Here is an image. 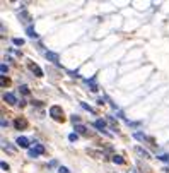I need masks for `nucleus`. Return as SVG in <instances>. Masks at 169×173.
Instances as JSON below:
<instances>
[{"mask_svg":"<svg viewBox=\"0 0 169 173\" xmlns=\"http://www.w3.org/2000/svg\"><path fill=\"white\" fill-rule=\"evenodd\" d=\"M4 101H7L9 105H15L17 103V98H15V94H12V93H5V94H4Z\"/></svg>","mask_w":169,"mask_h":173,"instance_id":"nucleus-7","label":"nucleus"},{"mask_svg":"<svg viewBox=\"0 0 169 173\" xmlns=\"http://www.w3.org/2000/svg\"><path fill=\"white\" fill-rule=\"evenodd\" d=\"M80 106H82V108H84V110H87L89 113H92V115H94V113H96V111H94V108H91V106H89L87 103H80Z\"/></svg>","mask_w":169,"mask_h":173,"instance_id":"nucleus-16","label":"nucleus"},{"mask_svg":"<svg viewBox=\"0 0 169 173\" xmlns=\"http://www.w3.org/2000/svg\"><path fill=\"white\" fill-rule=\"evenodd\" d=\"M58 173H70V170H68L67 166H60L58 168Z\"/></svg>","mask_w":169,"mask_h":173,"instance_id":"nucleus-20","label":"nucleus"},{"mask_svg":"<svg viewBox=\"0 0 169 173\" xmlns=\"http://www.w3.org/2000/svg\"><path fill=\"white\" fill-rule=\"evenodd\" d=\"M45 55H46V58H48V60H50V62H53V63H58V55H56V53H53V52H46Z\"/></svg>","mask_w":169,"mask_h":173,"instance_id":"nucleus-9","label":"nucleus"},{"mask_svg":"<svg viewBox=\"0 0 169 173\" xmlns=\"http://www.w3.org/2000/svg\"><path fill=\"white\" fill-rule=\"evenodd\" d=\"M15 142H17L19 147H29V141H27L26 137H17L15 139Z\"/></svg>","mask_w":169,"mask_h":173,"instance_id":"nucleus-8","label":"nucleus"},{"mask_svg":"<svg viewBox=\"0 0 169 173\" xmlns=\"http://www.w3.org/2000/svg\"><path fill=\"white\" fill-rule=\"evenodd\" d=\"M50 115H51L53 120H58L60 122L61 118H63V110H61L60 106H51L50 108Z\"/></svg>","mask_w":169,"mask_h":173,"instance_id":"nucleus-1","label":"nucleus"},{"mask_svg":"<svg viewBox=\"0 0 169 173\" xmlns=\"http://www.w3.org/2000/svg\"><path fill=\"white\" fill-rule=\"evenodd\" d=\"M14 127L17 129V130H26L27 129V122L24 118H15L14 120Z\"/></svg>","mask_w":169,"mask_h":173,"instance_id":"nucleus-4","label":"nucleus"},{"mask_svg":"<svg viewBox=\"0 0 169 173\" xmlns=\"http://www.w3.org/2000/svg\"><path fill=\"white\" fill-rule=\"evenodd\" d=\"M0 69H2V76H5V74H7V70H9V67H7L5 63H2V67H0Z\"/></svg>","mask_w":169,"mask_h":173,"instance_id":"nucleus-22","label":"nucleus"},{"mask_svg":"<svg viewBox=\"0 0 169 173\" xmlns=\"http://www.w3.org/2000/svg\"><path fill=\"white\" fill-rule=\"evenodd\" d=\"M108 122H109V125H111V127H113L115 130L118 129V122H116V120H115L113 117H108Z\"/></svg>","mask_w":169,"mask_h":173,"instance_id":"nucleus-15","label":"nucleus"},{"mask_svg":"<svg viewBox=\"0 0 169 173\" xmlns=\"http://www.w3.org/2000/svg\"><path fill=\"white\" fill-rule=\"evenodd\" d=\"M0 82H2V86H4V88H5L7 84H9V79H7L5 76H2V79H0Z\"/></svg>","mask_w":169,"mask_h":173,"instance_id":"nucleus-21","label":"nucleus"},{"mask_svg":"<svg viewBox=\"0 0 169 173\" xmlns=\"http://www.w3.org/2000/svg\"><path fill=\"white\" fill-rule=\"evenodd\" d=\"M4 147L9 149V151H14V146H10V144H4Z\"/></svg>","mask_w":169,"mask_h":173,"instance_id":"nucleus-24","label":"nucleus"},{"mask_svg":"<svg viewBox=\"0 0 169 173\" xmlns=\"http://www.w3.org/2000/svg\"><path fill=\"white\" fill-rule=\"evenodd\" d=\"M70 120H72V122H74V124H75V122H79V120H80V118L77 117V115H72V118H70Z\"/></svg>","mask_w":169,"mask_h":173,"instance_id":"nucleus-23","label":"nucleus"},{"mask_svg":"<svg viewBox=\"0 0 169 173\" xmlns=\"http://www.w3.org/2000/svg\"><path fill=\"white\" fill-rule=\"evenodd\" d=\"M133 151H135V154H138L140 158H145V159L150 158L149 151H145V149H143V147H140V146H135V147H133Z\"/></svg>","mask_w":169,"mask_h":173,"instance_id":"nucleus-5","label":"nucleus"},{"mask_svg":"<svg viewBox=\"0 0 169 173\" xmlns=\"http://www.w3.org/2000/svg\"><path fill=\"white\" fill-rule=\"evenodd\" d=\"M19 91H20V94H24V96H29L31 94V91H29L27 86H19Z\"/></svg>","mask_w":169,"mask_h":173,"instance_id":"nucleus-13","label":"nucleus"},{"mask_svg":"<svg viewBox=\"0 0 169 173\" xmlns=\"http://www.w3.org/2000/svg\"><path fill=\"white\" fill-rule=\"evenodd\" d=\"M43 152H45V147L41 144H36L33 149H29V156H31V158H38V156L43 154Z\"/></svg>","mask_w":169,"mask_h":173,"instance_id":"nucleus-2","label":"nucleus"},{"mask_svg":"<svg viewBox=\"0 0 169 173\" xmlns=\"http://www.w3.org/2000/svg\"><path fill=\"white\" fill-rule=\"evenodd\" d=\"M94 127H96V129H97L99 132H102V134L109 135L108 132H106V122H104L102 118H97V120H96V122H94Z\"/></svg>","mask_w":169,"mask_h":173,"instance_id":"nucleus-3","label":"nucleus"},{"mask_svg":"<svg viewBox=\"0 0 169 173\" xmlns=\"http://www.w3.org/2000/svg\"><path fill=\"white\" fill-rule=\"evenodd\" d=\"M75 132H79V134H87V129H86L84 125L77 124V125H75Z\"/></svg>","mask_w":169,"mask_h":173,"instance_id":"nucleus-12","label":"nucleus"},{"mask_svg":"<svg viewBox=\"0 0 169 173\" xmlns=\"http://www.w3.org/2000/svg\"><path fill=\"white\" fill-rule=\"evenodd\" d=\"M26 31H27V36H29V38H38V35H36V31H34L33 26H27Z\"/></svg>","mask_w":169,"mask_h":173,"instance_id":"nucleus-11","label":"nucleus"},{"mask_svg":"<svg viewBox=\"0 0 169 173\" xmlns=\"http://www.w3.org/2000/svg\"><path fill=\"white\" fill-rule=\"evenodd\" d=\"M7 125H9V122H7L5 118H2V127H7Z\"/></svg>","mask_w":169,"mask_h":173,"instance_id":"nucleus-25","label":"nucleus"},{"mask_svg":"<svg viewBox=\"0 0 169 173\" xmlns=\"http://www.w3.org/2000/svg\"><path fill=\"white\" fill-rule=\"evenodd\" d=\"M111 159H113V163H116V165H123V163H125V159H123L121 156H118V154H115Z\"/></svg>","mask_w":169,"mask_h":173,"instance_id":"nucleus-14","label":"nucleus"},{"mask_svg":"<svg viewBox=\"0 0 169 173\" xmlns=\"http://www.w3.org/2000/svg\"><path fill=\"white\" fill-rule=\"evenodd\" d=\"M2 168H4V170H9V165H7L5 161H2Z\"/></svg>","mask_w":169,"mask_h":173,"instance_id":"nucleus-26","label":"nucleus"},{"mask_svg":"<svg viewBox=\"0 0 169 173\" xmlns=\"http://www.w3.org/2000/svg\"><path fill=\"white\" fill-rule=\"evenodd\" d=\"M133 137L138 139V141H142V142H145V141H149V142H150V139L147 137L145 134H142V132H135V134H133Z\"/></svg>","mask_w":169,"mask_h":173,"instance_id":"nucleus-10","label":"nucleus"},{"mask_svg":"<svg viewBox=\"0 0 169 173\" xmlns=\"http://www.w3.org/2000/svg\"><path fill=\"white\" fill-rule=\"evenodd\" d=\"M68 139H70V141H72V142H75V141H77V139H79V135H77V134H75V132H72V134H70V135H68Z\"/></svg>","mask_w":169,"mask_h":173,"instance_id":"nucleus-19","label":"nucleus"},{"mask_svg":"<svg viewBox=\"0 0 169 173\" xmlns=\"http://www.w3.org/2000/svg\"><path fill=\"white\" fill-rule=\"evenodd\" d=\"M12 43H14V45H17V46H22V45H24V40H20V38H14Z\"/></svg>","mask_w":169,"mask_h":173,"instance_id":"nucleus-18","label":"nucleus"},{"mask_svg":"<svg viewBox=\"0 0 169 173\" xmlns=\"http://www.w3.org/2000/svg\"><path fill=\"white\" fill-rule=\"evenodd\" d=\"M86 82H87L89 86H91V89H92V91H97V86H96L94 79H91V81H89V79H87V81H86Z\"/></svg>","mask_w":169,"mask_h":173,"instance_id":"nucleus-17","label":"nucleus"},{"mask_svg":"<svg viewBox=\"0 0 169 173\" xmlns=\"http://www.w3.org/2000/svg\"><path fill=\"white\" fill-rule=\"evenodd\" d=\"M27 67H29V70H31V72H33L34 76H38V77H41V76H43V70H41L40 67H38V65H36V63L29 62V63H27Z\"/></svg>","mask_w":169,"mask_h":173,"instance_id":"nucleus-6","label":"nucleus"}]
</instances>
